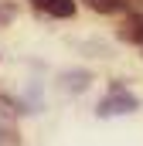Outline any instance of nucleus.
Listing matches in <instances>:
<instances>
[{
  "label": "nucleus",
  "mask_w": 143,
  "mask_h": 146,
  "mask_svg": "<svg viewBox=\"0 0 143 146\" xmlns=\"http://www.w3.org/2000/svg\"><path fill=\"white\" fill-rule=\"evenodd\" d=\"M136 109H140V102H136L123 85H112V92L99 102L96 115H99V119H112V115H130V112H136Z\"/></svg>",
  "instance_id": "obj_1"
},
{
  "label": "nucleus",
  "mask_w": 143,
  "mask_h": 146,
  "mask_svg": "<svg viewBox=\"0 0 143 146\" xmlns=\"http://www.w3.org/2000/svg\"><path fill=\"white\" fill-rule=\"evenodd\" d=\"M58 85L65 88V92H85L89 85H92V75L85 72V68H68V72H61V78H58Z\"/></svg>",
  "instance_id": "obj_2"
},
{
  "label": "nucleus",
  "mask_w": 143,
  "mask_h": 146,
  "mask_svg": "<svg viewBox=\"0 0 143 146\" xmlns=\"http://www.w3.org/2000/svg\"><path fill=\"white\" fill-rule=\"evenodd\" d=\"M31 3L51 17H72L75 14V0H31Z\"/></svg>",
  "instance_id": "obj_3"
},
{
  "label": "nucleus",
  "mask_w": 143,
  "mask_h": 146,
  "mask_svg": "<svg viewBox=\"0 0 143 146\" xmlns=\"http://www.w3.org/2000/svg\"><path fill=\"white\" fill-rule=\"evenodd\" d=\"M123 41H130V44H143V14L136 17H130L126 24H123V31H119Z\"/></svg>",
  "instance_id": "obj_4"
},
{
  "label": "nucleus",
  "mask_w": 143,
  "mask_h": 146,
  "mask_svg": "<svg viewBox=\"0 0 143 146\" xmlns=\"http://www.w3.org/2000/svg\"><path fill=\"white\" fill-rule=\"evenodd\" d=\"M96 14H119V10H126V0H85Z\"/></svg>",
  "instance_id": "obj_5"
},
{
  "label": "nucleus",
  "mask_w": 143,
  "mask_h": 146,
  "mask_svg": "<svg viewBox=\"0 0 143 146\" xmlns=\"http://www.w3.org/2000/svg\"><path fill=\"white\" fill-rule=\"evenodd\" d=\"M14 17H17V7H14L10 0H0V27H3V24H10Z\"/></svg>",
  "instance_id": "obj_6"
}]
</instances>
